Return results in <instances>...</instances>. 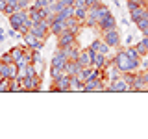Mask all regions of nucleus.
Wrapping results in <instances>:
<instances>
[{"mask_svg": "<svg viewBox=\"0 0 148 139\" xmlns=\"http://www.w3.org/2000/svg\"><path fill=\"white\" fill-rule=\"evenodd\" d=\"M106 91H111V93H126V91H130V85L126 83V80L122 78V74H120L119 78H113V80L108 82Z\"/></svg>", "mask_w": 148, "mask_h": 139, "instance_id": "nucleus-4", "label": "nucleus"}, {"mask_svg": "<svg viewBox=\"0 0 148 139\" xmlns=\"http://www.w3.org/2000/svg\"><path fill=\"white\" fill-rule=\"evenodd\" d=\"M9 83H11V80H9V78L0 80V93H9Z\"/></svg>", "mask_w": 148, "mask_h": 139, "instance_id": "nucleus-32", "label": "nucleus"}, {"mask_svg": "<svg viewBox=\"0 0 148 139\" xmlns=\"http://www.w3.org/2000/svg\"><path fill=\"white\" fill-rule=\"evenodd\" d=\"M22 41H24V45L28 46V48H32V50H43V46L46 43V41L39 39L37 35H34L32 32H28V34L22 35Z\"/></svg>", "mask_w": 148, "mask_h": 139, "instance_id": "nucleus-6", "label": "nucleus"}, {"mask_svg": "<svg viewBox=\"0 0 148 139\" xmlns=\"http://www.w3.org/2000/svg\"><path fill=\"white\" fill-rule=\"evenodd\" d=\"M8 37H11V39H22V35L18 34L17 30H13V28H11V30L8 32Z\"/></svg>", "mask_w": 148, "mask_h": 139, "instance_id": "nucleus-35", "label": "nucleus"}, {"mask_svg": "<svg viewBox=\"0 0 148 139\" xmlns=\"http://www.w3.org/2000/svg\"><path fill=\"white\" fill-rule=\"evenodd\" d=\"M61 50H63V54L67 56L69 61H78V56H80V48L76 46V43L71 45V46H67V48H61Z\"/></svg>", "mask_w": 148, "mask_h": 139, "instance_id": "nucleus-18", "label": "nucleus"}, {"mask_svg": "<svg viewBox=\"0 0 148 139\" xmlns=\"http://www.w3.org/2000/svg\"><path fill=\"white\" fill-rule=\"evenodd\" d=\"M6 6H8V0H0V11H4Z\"/></svg>", "mask_w": 148, "mask_h": 139, "instance_id": "nucleus-39", "label": "nucleus"}, {"mask_svg": "<svg viewBox=\"0 0 148 139\" xmlns=\"http://www.w3.org/2000/svg\"><path fill=\"white\" fill-rule=\"evenodd\" d=\"M8 39V35H6V32L2 30V28H0V41H6Z\"/></svg>", "mask_w": 148, "mask_h": 139, "instance_id": "nucleus-40", "label": "nucleus"}, {"mask_svg": "<svg viewBox=\"0 0 148 139\" xmlns=\"http://www.w3.org/2000/svg\"><path fill=\"white\" fill-rule=\"evenodd\" d=\"M67 61H69V59H67V56L63 54V50L58 48V50L54 52L52 59H50V67H56V69H61V71H63L65 65H67ZM63 72H65V71H63Z\"/></svg>", "mask_w": 148, "mask_h": 139, "instance_id": "nucleus-10", "label": "nucleus"}, {"mask_svg": "<svg viewBox=\"0 0 148 139\" xmlns=\"http://www.w3.org/2000/svg\"><path fill=\"white\" fill-rule=\"evenodd\" d=\"M32 26H34V21H32V19L28 17L26 21L22 22L21 26H18V30H17V32H18V34H21V35H24V34H28V32H30V28H32Z\"/></svg>", "mask_w": 148, "mask_h": 139, "instance_id": "nucleus-24", "label": "nucleus"}, {"mask_svg": "<svg viewBox=\"0 0 148 139\" xmlns=\"http://www.w3.org/2000/svg\"><path fill=\"white\" fill-rule=\"evenodd\" d=\"M71 91H83V82L78 76H71Z\"/></svg>", "mask_w": 148, "mask_h": 139, "instance_id": "nucleus-25", "label": "nucleus"}, {"mask_svg": "<svg viewBox=\"0 0 148 139\" xmlns=\"http://www.w3.org/2000/svg\"><path fill=\"white\" fill-rule=\"evenodd\" d=\"M63 6H76V0H61Z\"/></svg>", "mask_w": 148, "mask_h": 139, "instance_id": "nucleus-38", "label": "nucleus"}, {"mask_svg": "<svg viewBox=\"0 0 148 139\" xmlns=\"http://www.w3.org/2000/svg\"><path fill=\"white\" fill-rule=\"evenodd\" d=\"M28 17H30V15H28V9H18V11H15L13 15L8 17L9 19V26H11L13 30H18V26H21Z\"/></svg>", "mask_w": 148, "mask_h": 139, "instance_id": "nucleus-7", "label": "nucleus"}, {"mask_svg": "<svg viewBox=\"0 0 148 139\" xmlns=\"http://www.w3.org/2000/svg\"><path fill=\"white\" fill-rule=\"evenodd\" d=\"M56 2V0H48V4H54Z\"/></svg>", "mask_w": 148, "mask_h": 139, "instance_id": "nucleus-44", "label": "nucleus"}, {"mask_svg": "<svg viewBox=\"0 0 148 139\" xmlns=\"http://www.w3.org/2000/svg\"><path fill=\"white\" fill-rule=\"evenodd\" d=\"M113 63L120 72H133V71H137V69H141V61L132 59L126 54V50H119L113 58Z\"/></svg>", "mask_w": 148, "mask_h": 139, "instance_id": "nucleus-1", "label": "nucleus"}, {"mask_svg": "<svg viewBox=\"0 0 148 139\" xmlns=\"http://www.w3.org/2000/svg\"><path fill=\"white\" fill-rule=\"evenodd\" d=\"M143 6H146V2H139V0H128V9H130V11H133V9H137V8H143Z\"/></svg>", "mask_w": 148, "mask_h": 139, "instance_id": "nucleus-31", "label": "nucleus"}, {"mask_svg": "<svg viewBox=\"0 0 148 139\" xmlns=\"http://www.w3.org/2000/svg\"><path fill=\"white\" fill-rule=\"evenodd\" d=\"M65 26H67V30L69 32H72V34H76L78 35V32H80V28L83 26L80 21H78L76 17H69L67 21H65Z\"/></svg>", "mask_w": 148, "mask_h": 139, "instance_id": "nucleus-19", "label": "nucleus"}, {"mask_svg": "<svg viewBox=\"0 0 148 139\" xmlns=\"http://www.w3.org/2000/svg\"><path fill=\"white\" fill-rule=\"evenodd\" d=\"M100 28L102 32H108V30H113V28H117V19H115L111 13H108L104 19H100L98 21V24H96Z\"/></svg>", "mask_w": 148, "mask_h": 139, "instance_id": "nucleus-12", "label": "nucleus"}, {"mask_svg": "<svg viewBox=\"0 0 148 139\" xmlns=\"http://www.w3.org/2000/svg\"><path fill=\"white\" fill-rule=\"evenodd\" d=\"M126 43H128V45L133 43V35H128V37H126Z\"/></svg>", "mask_w": 148, "mask_h": 139, "instance_id": "nucleus-42", "label": "nucleus"}, {"mask_svg": "<svg viewBox=\"0 0 148 139\" xmlns=\"http://www.w3.org/2000/svg\"><path fill=\"white\" fill-rule=\"evenodd\" d=\"M4 78H6V76H4V71L0 69V80H4Z\"/></svg>", "mask_w": 148, "mask_h": 139, "instance_id": "nucleus-43", "label": "nucleus"}, {"mask_svg": "<svg viewBox=\"0 0 148 139\" xmlns=\"http://www.w3.org/2000/svg\"><path fill=\"white\" fill-rule=\"evenodd\" d=\"M21 91H24L22 89V82L18 78H13L11 83H9V93H21Z\"/></svg>", "mask_w": 148, "mask_h": 139, "instance_id": "nucleus-26", "label": "nucleus"}, {"mask_svg": "<svg viewBox=\"0 0 148 139\" xmlns=\"http://www.w3.org/2000/svg\"><path fill=\"white\" fill-rule=\"evenodd\" d=\"M67 30V26H65V21H61V19H58V17H54L52 21H50V34L52 35H61L63 32Z\"/></svg>", "mask_w": 148, "mask_h": 139, "instance_id": "nucleus-15", "label": "nucleus"}, {"mask_svg": "<svg viewBox=\"0 0 148 139\" xmlns=\"http://www.w3.org/2000/svg\"><path fill=\"white\" fill-rule=\"evenodd\" d=\"M21 82H22V89L26 93H34V91H41L43 78H41V74H32V76H24Z\"/></svg>", "mask_w": 148, "mask_h": 139, "instance_id": "nucleus-2", "label": "nucleus"}, {"mask_svg": "<svg viewBox=\"0 0 148 139\" xmlns=\"http://www.w3.org/2000/svg\"><path fill=\"white\" fill-rule=\"evenodd\" d=\"M74 43H76V34H72L69 30H65L61 35H58V48H67Z\"/></svg>", "mask_w": 148, "mask_h": 139, "instance_id": "nucleus-11", "label": "nucleus"}, {"mask_svg": "<svg viewBox=\"0 0 148 139\" xmlns=\"http://www.w3.org/2000/svg\"><path fill=\"white\" fill-rule=\"evenodd\" d=\"M109 65V58L106 54H100V52H95V56H92V67H96V69H106Z\"/></svg>", "mask_w": 148, "mask_h": 139, "instance_id": "nucleus-16", "label": "nucleus"}, {"mask_svg": "<svg viewBox=\"0 0 148 139\" xmlns=\"http://www.w3.org/2000/svg\"><path fill=\"white\" fill-rule=\"evenodd\" d=\"M106 82L104 76H98V78H89V80L83 82V91H106Z\"/></svg>", "mask_w": 148, "mask_h": 139, "instance_id": "nucleus-5", "label": "nucleus"}, {"mask_svg": "<svg viewBox=\"0 0 148 139\" xmlns=\"http://www.w3.org/2000/svg\"><path fill=\"white\" fill-rule=\"evenodd\" d=\"M141 41H143V45H145V46H146V48H148V35H145V37H143V39H141Z\"/></svg>", "mask_w": 148, "mask_h": 139, "instance_id": "nucleus-41", "label": "nucleus"}, {"mask_svg": "<svg viewBox=\"0 0 148 139\" xmlns=\"http://www.w3.org/2000/svg\"><path fill=\"white\" fill-rule=\"evenodd\" d=\"M126 54H128L132 59H135V61H141V56H139V52L135 50V46H132V45H130L128 48H126Z\"/></svg>", "mask_w": 148, "mask_h": 139, "instance_id": "nucleus-29", "label": "nucleus"}, {"mask_svg": "<svg viewBox=\"0 0 148 139\" xmlns=\"http://www.w3.org/2000/svg\"><path fill=\"white\" fill-rule=\"evenodd\" d=\"M34 4H35L37 8H48V6H50V4H48V0H35Z\"/></svg>", "mask_w": 148, "mask_h": 139, "instance_id": "nucleus-37", "label": "nucleus"}, {"mask_svg": "<svg viewBox=\"0 0 148 139\" xmlns=\"http://www.w3.org/2000/svg\"><path fill=\"white\" fill-rule=\"evenodd\" d=\"M15 11H18V9H17V8H13V6H9V4H8V6H6V9H4L2 13H4V15H8V17H9V15H13Z\"/></svg>", "mask_w": 148, "mask_h": 139, "instance_id": "nucleus-34", "label": "nucleus"}, {"mask_svg": "<svg viewBox=\"0 0 148 139\" xmlns=\"http://www.w3.org/2000/svg\"><path fill=\"white\" fill-rule=\"evenodd\" d=\"M63 71H61V69H56V67H50V78H52V82H56V80H58V78H61L63 76Z\"/></svg>", "mask_w": 148, "mask_h": 139, "instance_id": "nucleus-30", "label": "nucleus"}, {"mask_svg": "<svg viewBox=\"0 0 148 139\" xmlns=\"http://www.w3.org/2000/svg\"><path fill=\"white\" fill-rule=\"evenodd\" d=\"M74 15H76V6H65V8H63L61 11H59L58 15H56V17L61 19V21H67L69 17H74Z\"/></svg>", "mask_w": 148, "mask_h": 139, "instance_id": "nucleus-22", "label": "nucleus"}, {"mask_svg": "<svg viewBox=\"0 0 148 139\" xmlns=\"http://www.w3.org/2000/svg\"><path fill=\"white\" fill-rule=\"evenodd\" d=\"M17 72H18L17 63H6V65H4V76L9 78V80L17 78Z\"/></svg>", "mask_w": 148, "mask_h": 139, "instance_id": "nucleus-21", "label": "nucleus"}, {"mask_svg": "<svg viewBox=\"0 0 148 139\" xmlns=\"http://www.w3.org/2000/svg\"><path fill=\"white\" fill-rule=\"evenodd\" d=\"M139 2H146V0H139Z\"/></svg>", "mask_w": 148, "mask_h": 139, "instance_id": "nucleus-46", "label": "nucleus"}, {"mask_svg": "<svg viewBox=\"0 0 148 139\" xmlns=\"http://www.w3.org/2000/svg\"><path fill=\"white\" fill-rule=\"evenodd\" d=\"M30 32L34 35H37L39 39H43V41H46V37L50 35V22L46 21H39V22H34V26L30 28Z\"/></svg>", "mask_w": 148, "mask_h": 139, "instance_id": "nucleus-3", "label": "nucleus"}, {"mask_svg": "<svg viewBox=\"0 0 148 139\" xmlns=\"http://www.w3.org/2000/svg\"><path fill=\"white\" fill-rule=\"evenodd\" d=\"M82 65L78 63V61H67V65H65V74H69V76H78V72L82 71Z\"/></svg>", "mask_w": 148, "mask_h": 139, "instance_id": "nucleus-20", "label": "nucleus"}, {"mask_svg": "<svg viewBox=\"0 0 148 139\" xmlns=\"http://www.w3.org/2000/svg\"><path fill=\"white\" fill-rule=\"evenodd\" d=\"M146 15H148V6H143V8H137V9H133V11H130V19H132L133 24H137V22Z\"/></svg>", "mask_w": 148, "mask_h": 139, "instance_id": "nucleus-17", "label": "nucleus"}, {"mask_svg": "<svg viewBox=\"0 0 148 139\" xmlns=\"http://www.w3.org/2000/svg\"><path fill=\"white\" fill-rule=\"evenodd\" d=\"M92 56H95V50H91V48L80 50V56H78V63H80L82 67H92Z\"/></svg>", "mask_w": 148, "mask_h": 139, "instance_id": "nucleus-13", "label": "nucleus"}, {"mask_svg": "<svg viewBox=\"0 0 148 139\" xmlns=\"http://www.w3.org/2000/svg\"><path fill=\"white\" fill-rule=\"evenodd\" d=\"M102 35H104V41L111 46V48H117V46L120 45V32H119V28H113V30H108V32H102Z\"/></svg>", "mask_w": 148, "mask_h": 139, "instance_id": "nucleus-8", "label": "nucleus"}, {"mask_svg": "<svg viewBox=\"0 0 148 139\" xmlns=\"http://www.w3.org/2000/svg\"><path fill=\"white\" fill-rule=\"evenodd\" d=\"M50 91H59V93H65V91H71V76L69 74H63L61 78L54 82V85L50 87Z\"/></svg>", "mask_w": 148, "mask_h": 139, "instance_id": "nucleus-9", "label": "nucleus"}, {"mask_svg": "<svg viewBox=\"0 0 148 139\" xmlns=\"http://www.w3.org/2000/svg\"><path fill=\"white\" fill-rule=\"evenodd\" d=\"M9 54L13 56V61L21 59V58H22V54H24V45H22V46H13V48L9 50Z\"/></svg>", "mask_w": 148, "mask_h": 139, "instance_id": "nucleus-27", "label": "nucleus"}, {"mask_svg": "<svg viewBox=\"0 0 148 139\" xmlns=\"http://www.w3.org/2000/svg\"><path fill=\"white\" fill-rule=\"evenodd\" d=\"M0 59H2L4 63H15V61H13V56L9 54V52H6V54H2V56H0Z\"/></svg>", "mask_w": 148, "mask_h": 139, "instance_id": "nucleus-33", "label": "nucleus"}, {"mask_svg": "<svg viewBox=\"0 0 148 139\" xmlns=\"http://www.w3.org/2000/svg\"><path fill=\"white\" fill-rule=\"evenodd\" d=\"M89 48L91 50H95V52H100V54H106V56H109V50H111V46L106 43L104 39H92V43L89 45Z\"/></svg>", "mask_w": 148, "mask_h": 139, "instance_id": "nucleus-14", "label": "nucleus"}, {"mask_svg": "<svg viewBox=\"0 0 148 139\" xmlns=\"http://www.w3.org/2000/svg\"><path fill=\"white\" fill-rule=\"evenodd\" d=\"M87 13H89V8H87V6H76V15H74V17L83 24L85 19H87Z\"/></svg>", "mask_w": 148, "mask_h": 139, "instance_id": "nucleus-23", "label": "nucleus"}, {"mask_svg": "<svg viewBox=\"0 0 148 139\" xmlns=\"http://www.w3.org/2000/svg\"><path fill=\"white\" fill-rule=\"evenodd\" d=\"M133 46H135V50L139 52V56H141V58H146V56H148V48H146L145 45H143V41H139V43H135Z\"/></svg>", "mask_w": 148, "mask_h": 139, "instance_id": "nucleus-28", "label": "nucleus"}, {"mask_svg": "<svg viewBox=\"0 0 148 139\" xmlns=\"http://www.w3.org/2000/svg\"><path fill=\"white\" fill-rule=\"evenodd\" d=\"M100 0H85V6L87 8H96V6H100Z\"/></svg>", "mask_w": 148, "mask_h": 139, "instance_id": "nucleus-36", "label": "nucleus"}, {"mask_svg": "<svg viewBox=\"0 0 148 139\" xmlns=\"http://www.w3.org/2000/svg\"><path fill=\"white\" fill-rule=\"evenodd\" d=\"M113 2H115V4H117V6H119V0H113Z\"/></svg>", "mask_w": 148, "mask_h": 139, "instance_id": "nucleus-45", "label": "nucleus"}]
</instances>
